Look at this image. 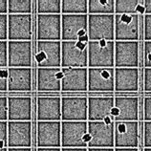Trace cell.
<instances>
[{
  "label": "cell",
  "mask_w": 151,
  "mask_h": 151,
  "mask_svg": "<svg viewBox=\"0 0 151 151\" xmlns=\"http://www.w3.org/2000/svg\"><path fill=\"white\" fill-rule=\"evenodd\" d=\"M87 148H114V122H87Z\"/></svg>",
  "instance_id": "cell-1"
},
{
  "label": "cell",
  "mask_w": 151,
  "mask_h": 151,
  "mask_svg": "<svg viewBox=\"0 0 151 151\" xmlns=\"http://www.w3.org/2000/svg\"><path fill=\"white\" fill-rule=\"evenodd\" d=\"M88 68H115V41H88Z\"/></svg>",
  "instance_id": "cell-2"
},
{
  "label": "cell",
  "mask_w": 151,
  "mask_h": 151,
  "mask_svg": "<svg viewBox=\"0 0 151 151\" xmlns=\"http://www.w3.org/2000/svg\"><path fill=\"white\" fill-rule=\"evenodd\" d=\"M115 14H88L89 41H115Z\"/></svg>",
  "instance_id": "cell-3"
},
{
  "label": "cell",
  "mask_w": 151,
  "mask_h": 151,
  "mask_svg": "<svg viewBox=\"0 0 151 151\" xmlns=\"http://www.w3.org/2000/svg\"><path fill=\"white\" fill-rule=\"evenodd\" d=\"M61 68H88L87 43L61 41Z\"/></svg>",
  "instance_id": "cell-4"
},
{
  "label": "cell",
  "mask_w": 151,
  "mask_h": 151,
  "mask_svg": "<svg viewBox=\"0 0 151 151\" xmlns=\"http://www.w3.org/2000/svg\"><path fill=\"white\" fill-rule=\"evenodd\" d=\"M61 148H87V122H61Z\"/></svg>",
  "instance_id": "cell-5"
},
{
  "label": "cell",
  "mask_w": 151,
  "mask_h": 151,
  "mask_svg": "<svg viewBox=\"0 0 151 151\" xmlns=\"http://www.w3.org/2000/svg\"><path fill=\"white\" fill-rule=\"evenodd\" d=\"M115 41H139L140 14H115Z\"/></svg>",
  "instance_id": "cell-6"
},
{
  "label": "cell",
  "mask_w": 151,
  "mask_h": 151,
  "mask_svg": "<svg viewBox=\"0 0 151 151\" xmlns=\"http://www.w3.org/2000/svg\"><path fill=\"white\" fill-rule=\"evenodd\" d=\"M88 121V98L67 96L61 98V122Z\"/></svg>",
  "instance_id": "cell-7"
},
{
  "label": "cell",
  "mask_w": 151,
  "mask_h": 151,
  "mask_svg": "<svg viewBox=\"0 0 151 151\" xmlns=\"http://www.w3.org/2000/svg\"><path fill=\"white\" fill-rule=\"evenodd\" d=\"M37 68H61V41H37Z\"/></svg>",
  "instance_id": "cell-8"
},
{
  "label": "cell",
  "mask_w": 151,
  "mask_h": 151,
  "mask_svg": "<svg viewBox=\"0 0 151 151\" xmlns=\"http://www.w3.org/2000/svg\"><path fill=\"white\" fill-rule=\"evenodd\" d=\"M87 28L88 14H61V41H78Z\"/></svg>",
  "instance_id": "cell-9"
},
{
  "label": "cell",
  "mask_w": 151,
  "mask_h": 151,
  "mask_svg": "<svg viewBox=\"0 0 151 151\" xmlns=\"http://www.w3.org/2000/svg\"><path fill=\"white\" fill-rule=\"evenodd\" d=\"M140 46L139 41H115V68H138Z\"/></svg>",
  "instance_id": "cell-10"
},
{
  "label": "cell",
  "mask_w": 151,
  "mask_h": 151,
  "mask_svg": "<svg viewBox=\"0 0 151 151\" xmlns=\"http://www.w3.org/2000/svg\"><path fill=\"white\" fill-rule=\"evenodd\" d=\"M32 14H8V41H31Z\"/></svg>",
  "instance_id": "cell-11"
},
{
  "label": "cell",
  "mask_w": 151,
  "mask_h": 151,
  "mask_svg": "<svg viewBox=\"0 0 151 151\" xmlns=\"http://www.w3.org/2000/svg\"><path fill=\"white\" fill-rule=\"evenodd\" d=\"M138 122H114V148H137Z\"/></svg>",
  "instance_id": "cell-12"
},
{
  "label": "cell",
  "mask_w": 151,
  "mask_h": 151,
  "mask_svg": "<svg viewBox=\"0 0 151 151\" xmlns=\"http://www.w3.org/2000/svg\"><path fill=\"white\" fill-rule=\"evenodd\" d=\"M37 41H61V14H37Z\"/></svg>",
  "instance_id": "cell-13"
},
{
  "label": "cell",
  "mask_w": 151,
  "mask_h": 151,
  "mask_svg": "<svg viewBox=\"0 0 151 151\" xmlns=\"http://www.w3.org/2000/svg\"><path fill=\"white\" fill-rule=\"evenodd\" d=\"M32 42L8 41V68H31Z\"/></svg>",
  "instance_id": "cell-14"
},
{
  "label": "cell",
  "mask_w": 151,
  "mask_h": 151,
  "mask_svg": "<svg viewBox=\"0 0 151 151\" xmlns=\"http://www.w3.org/2000/svg\"><path fill=\"white\" fill-rule=\"evenodd\" d=\"M31 122H8V148H31Z\"/></svg>",
  "instance_id": "cell-15"
},
{
  "label": "cell",
  "mask_w": 151,
  "mask_h": 151,
  "mask_svg": "<svg viewBox=\"0 0 151 151\" xmlns=\"http://www.w3.org/2000/svg\"><path fill=\"white\" fill-rule=\"evenodd\" d=\"M37 147L61 148V122H37Z\"/></svg>",
  "instance_id": "cell-16"
},
{
  "label": "cell",
  "mask_w": 151,
  "mask_h": 151,
  "mask_svg": "<svg viewBox=\"0 0 151 151\" xmlns=\"http://www.w3.org/2000/svg\"><path fill=\"white\" fill-rule=\"evenodd\" d=\"M115 68H88V91L113 92Z\"/></svg>",
  "instance_id": "cell-17"
},
{
  "label": "cell",
  "mask_w": 151,
  "mask_h": 151,
  "mask_svg": "<svg viewBox=\"0 0 151 151\" xmlns=\"http://www.w3.org/2000/svg\"><path fill=\"white\" fill-rule=\"evenodd\" d=\"M114 122H138L139 100L136 97H116L111 112Z\"/></svg>",
  "instance_id": "cell-18"
},
{
  "label": "cell",
  "mask_w": 151,
  "mask_h": 151,
  "mask_svg": "<svg viewBox=\"0 0 151 151\" xmlns=\"http://www.w3.org/2000/svg\"><path fill=\"white\" fill-rule=\"evenodd\" d=\"M62 92L88 91V68H62Z\"/></svg>",
  "instance_id": "cell-19"
},
{
  "label": "cell",
  "mask_w": 151,
  "mask_h": 151,
  "mask_svg": "<svg viewBox=\"0 0 151 151\" xmlns=\"http://www.w3.org/2000/svg\"><path fill=\"white\" fill-rule=\"evenodd\" d=\"M37 116V122H61V98L38 97Z\"/></svg>",
  "instance_id": "cell-20"
},
{
  "label": "cell",
  "mask_w": 151,
  "mask_h": 151,
  "mask_svg": "<svg viewBox=\"0 0 151 151\" xmlns=\"http://www.w3.org/2000/svg\"><path fill=\"white\" fill-rule=\"evenodd\" d=\"M114 101L115 98L110 96L89 97L87 122H103L106 119H113L111 112L114 107Z\"/></svg>",
  "instance_id": "cell-21"
},
{
  "label": "cell",
  "mask_w": 151,
  "mask_h": 151,
  "mask_svg": "<svg viewBox=\"0 0 151 151\" xmlns=\"http://www.w3.org/2000/svg\"><path fill=\"white\" fill-rule=\"evenodd\" d=\"M32 99L30 97L8 98V122H31Z\"/></svg>",
  "instance_id": "cell-22"
},
{
  "label": "cell",
  "mask_w": 151,
  "mask_h": 151,
  "mask_svg": "<svg viewBox=\"0 0 151 151\" xmlns=\"http://www.w3.org/2000/svg\"><path fill=\"white\" fill-rule=\"evenodd\" d=\"M62 77L60 68H37V91L59 92Z\"/></svg>",
  "instance_id": "cell-23"
},
{
  "label": "cell",
  "mask_w": 151,
  "mask_h": 151,
  "mask_svg": "<svg viewBox=\"0 0 151 151\" xmlns=\"http://www.w3.org/2000/svg\"><path fill=\"white\" fill-rule=\"evenodd\" d=\"M31 68H8V91L29 92L32 90Z\"/></svg>",
  "instance_id": "cell-24"
},
{
  "label": "cell",
  "mask_w": 151,
  "mask_h": 151,
  "mask_svg": "<svg viewBox=\"0 0 151 151\" xmlns=\"http://www.w3.org/2000/svg\"><path fill=\"white\" fill-rule=\"evenodd\" d=\"M139 89L138 68H115L116 92H136Z\"/></svg>",
  "instance_id": "cell-25"
},
{
  "label": "cell",
  "mask_w": 151,
  "mask_h": 151,
  "mask_svg": "<svg viewBox=\"0 0 151 151\" xmlns=\"http://www.w3.org/2000/svg\"><path fill=\"white\" fill-rule=\"evenodd\" d=\"M61 14H88V0H61Z\"/></svg>",
  "instance_id": "cell-26"
},
{
  "label": "cell",
  "mask_w": 151,
  "mask_h": 151,
  "mask_svg": "<svg viewBox=\"0 0 151 151\" xmlns=\"http://www.w3.org/2000/svg\"><path fill=\"white\" fill-rule=\"evenodd\" d=\"M138 0H116L115 14H135L144 13V5Z\"/></svg>",
  "instance_id": "cell-27"
},
{
  "label": "cell",
  "mask_w": 151,
  "mask_h": 151,
  "mask_svg": "<svg viewBox=\"0 0 151 151\" xmlns=\"http://www.w3.org/2000/svg\"><path fill=\"white\" fill-rule=\"evenodd\" d=\"M88 14H115V0H88Z\"/></svg>",
  "instance_id": "cell-28"
},
{
  "label": "cell",
  "mask_w": 151,
  "mask_h": 151,
  "mask_svg": "<svg viewBox=\"0 0 151 151\" xmlns=\"http://www.w3.org/2000/svg\"><path fill=\"white\" fill-rule=\"evenodd\" d=\"M32 4L31 0H8V14H31Z\"/></svg>",
  "instance_id": "cell-29"
},
{
  "label": "cell",
  "mask_w": 151,
  "mask_h": 151,
  "mask_svg": "<svg viewBox=\"0 0 151 151\" xmlns=\"http://www.w3.org/2000/svg\"><path fill=\"white\" fill-rule=\"evenodd\" d=\"M37 7L38 14H61L60 0H38Z\"/></svg>",
  "instance_id": "cell-30"
},
{
  "label": "cell",
  "mask_w": 151,
  "mask_h": 151,
  "mask_svg": "<svg viewBox=\"0 0 151 151\" xmlns=\"http://www.w3.org/2000/svg\"><path fill=\"white\" fill-rule=\"evenodd\" d=\"M0 41H8V14H0Z\"/></svg>",
  "instance_id": "cell-31"
},
{
  "label": "cell",
  "mask_w": 151,
  "mask_h": 151,
  "mask_svg": "<svg viewBox=\"0 0 151 151\" xmlns=\"http://www.w3.org/2000/svg\"><path fill=\"white\" fill-rule=\"evenodd\" d=\"M0 68H8V41H0Z\"/></svg>",
  "instance_id": "cell-32"
},
{
  "label": "cell",
  "mask_w": 151,
  "mask_h": 151,
  "mask_svg": "<svg viewBox=\"0 0 151 151\" xmlns=\"http://www.w3.org/2000/svg\"><path fill=\"white\" fill-rule=\"evenodd\" d=\"M8 148V122H0V148Z\"/></svg>",
  "instance_id": "cell-33"
},
{
  "label": "cell",
  "mask_w": 151,
  "mask_h": 151,
  "mask_svg": "<svg viewBox=\"0 0 151 151\" xmlns=\"http://www.w3.org/2000/svg\"><path fill=\"white\" fill-rule=\"evenodd\" d=\"M0 122H8V98L0 96Z\"/></svg>",
  "instance_id": "cell-34"
},
{
  "label": "cell",
  "mask_w": 151,
  "mask_h": 151,
  "mask_svg": "<svg viewBox=\"0 0 151 151\" xmlns=\"http://www.w3.org/2000/svg\"><path fill=\"white\" fill-rule=\"evenodd\" d=\"M144 130V146L145 148H151V122H145Z\"/></svg>",
  "instance_id": "cell-35"
},
{
  "label": "cell",
  "mask_w": 151,
  "mask_h": 151,
  "mask_svg": "<svg viewBox=\"0 0 151 151\" xmlns=\"http://www.w3.org/2000/svg\"><path fill=\"white\" fill-rule=\"evenodd\" d=\"M144 63L145 68H151V41H145Z\"/></svg>",
  "instance_id": "cell-36"
},
{
  "label": "cell",
  "mask_w": 151,
  "mask_h": 151,
  "mask_svg": "<svg viewBox=\"0 0 151 151\" xmlns=\"http://www.w3.org/2000/svg\"><path fill=\"white\" fill-rule=\"evenodd\" d=\"M145 25V41H151V14H145L144 19Z\"/></svg>",
  "instance_id": "cell-37"
},
{
  "label": "cell",
  "mask_w": 151,
  "mask_h": 151,
  "mask_svg": "<svg viewBox=\"0 0 151 151\" xmlns=\"http://www.w3.org/2000/svg\"><path fill=\"white\" fill-rule=\"evenodd\" d=\"M8 91V68H0V92Z\"/></svg>",
  "instance_id": "cell-38"
},
{
  "label": "cell",
  "mask_w": 151,
  "mask_h": 151,
  "mask_svg": "<svg viewBox=\"0 0 151 151\" xmlns=\"http://www.w3.org/2000/svg\"><path fill=\"white\" fill-rule=\"evenodd\" d=\"M144 119L145 122H151V97H145L144 100Z\"/></svg>",
  "instance_id": "cell-39"
},
{
  "label": "cell",
  "mask_w": 151,
  "mask_h": 151,
  "mask_svg": "<svg viewBox=\"0 0 151 151\" xmlns=\"http://www.w3.org/2000/svg\"><path fill=\"white\" fill-rule=\"evenodd\" d=\"M144 85L145 92H151V68H145Z\"/></svg>",
  "instance_id": "cell-40"
},
{
  "label": "cell",
  "mask_w": 151,
  "mask_h": 151,
  "mask_svg": "<svg viewBox=\"0 0 151 151\" xmlns=\"http://www.w3.org/2000/svg\"><path fill=\"white\" fill-rule=\"evenodd\" d=\"M0 14H8L7 0H0Z\"/></svg>",
  "instance_id": "cell-41"
},
{
  "label": "cell",
  "mask_w": 151,
  "mask_h": 151,
  "mask_svg": "<svg viewBox=\"0 0 151 151\" xmlns=\"http://www.w3.org/2000/svg\"><path fill=\"white\" fill-rule=\"evenodd\" d=\"M144 13L145 14H151V0L144 1Z\"/></svg>",
  "instance_id": "cell-42"
},
{
  "label": "cell",
  "mask_w": 151,
  "mask_h": 151,
  "mask_svg": "<svg viewBox=\"0 0 151 151\" xmlns=\"http://www.w3.org/2000/svg\"><path fill=\"white\" fill-rule=\"evenodd\" d=\"M37 151H61V148H51V147H37Z\"/></svg>",
  "instance_id": "cell-43"
},
{
  "label": "cell",
  "mask_w": 151,
  "mask_h": 151,
  "mask_svg": "<svg viewBox=\"0 0 151 151\" xmlns=\"http://www.w3.org/2000/svg\"><path fill=\"white\" fill-rule=\"evenodd\" d=\"M87 151H114V148H87Z\"/></svg>",
  "instance_id": "cell-44"
},
{
  "label": "cell",
  "mask_w": 151,
  "mask_h": 151,
  "mask_svg": "<svg viewBox=\"0 0 151 151\" xmlns=\"http://www.w3.org/2000/svg\"><path fill=\"white\" fill-rule=\"evenodd\" d=\"M61 151H87V148H61Z\"/></svg>",
  "instance_id": "cell-45"
},
{
  "label": "cell",
  "mask_w": 151,
  "mask_h": 151,
  "mask_svg": "<svg viewBox=\"0 0 151 151\" xmlns=\"http://www.w3.org/2000/svg\"><path fill=\"white\" fill-rule=\"evenodd\" d=\"M114 151H139L137 148H114Z\"/></svg>",
  "instance_id": "cell-46"
},
{
  "label": "cell",
  "mask_w": 151,
  "mask_h": 151,
  "mask_svg": "<svg viewBox=\"0 0 151 151\" xmlns=\"http://www.w3.org/2000/svg\"><path fill=\"white\" fill-rule=\"evenodd\" d=\"M8 151H32L31 148H8Z\"/></svg>",
  "instance_id": "cell-47"
},
{
  "label": "cell",
  "mask_w": 151,
  "mask_h": 151,
  "mask_svg": "<svg viewBox=\"0 0 151 151\" xmlns=\"http://www.w3.org/2000/svg\"><path fill=\"white\" fill-rule=\"evenodd\" d=\"M0 151H8L7 147H3V148H0Z\"/></svg>",
  "instance_id": "cell-48"
},
{
  "label": "cell",
  "mask_w": 151,
  "mask_h": 151,
  "mask_svg": "<svg viewBox=\"0 0 151 151\" xmlns=\"http://www.w3.org/2000/svg\"><path fill=\"white\" fill-rule=\"evenodd\" d=\"M144 151H151V148H145Z\"/></svg>",
  "instance_id": "cell-49"
}]
</instances>
